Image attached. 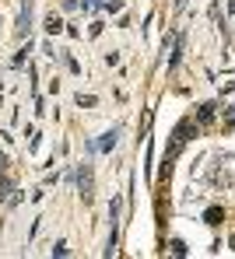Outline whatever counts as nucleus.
<instances>
[{
    "label": "nucleus",
    "instance_id": "1",
    "mask_svg": "<svg viewBox=\"0 0 235 259\" xmlns=\"http://www.w3.org/2000/svg\"><path fill=\"white\" fill-rule=\"evenodd\" d=\"M77 189H81V200H85V203H92V196H95V175H92V165H88V161L77 168Z\"/></svg>",
    "mask_w": 235,
    "mask_h": 259
},
{
    "label": "nucleus",
    "instance_id": "2",
    "mask_svg": "<svg viewBox=\"0 0 235 259\" xmlns=\"http://www.w3.org/2000/svg\"><path fill=\"white\" fill-rule=\"evenodd\" d=\"M116 137H120V130L112 126V130H109V133H105V137H102V144H98V147H102V151H109V147L116 144Z\"/></svg>",
    "mask_w": 235,
    "mask_h": 259
},
{
    "label": "nucleus",
    "instance_id": "3",
    "mask_svg": "<svg viewBox=\"0 0 235 259\" xmlns=\"http://www.w3.org/2000/svg\"><path fill=\"white\" fill-rule=\"evenodd\" d=\"M211 116H214V105H204V109H200V123H207Z\"/></svg>",
    "mask_w": 235,
    "mask_h": 259
},
{
    "label": "nucleus",
    "instance_id": "4",
    "mask_svg": "<svg viewBox=\"0 0 235 259\" xmlns=\"http://www.w3.org/2000/svg\"><path fill=\"white\" fill-rule=\"evenodd\" d=\"M46 28H49V32H60V28H63V25H60V18H56V14H53V18H49V21H46Z\"/></svg>",
    "mask_w": 235,
    "mask_h": 259
},
{
    "label": "nucleus",
    "instance_id": "5",
    "mask_svg": "<svg viewBox=\"0 0 235 259\" xmlns=\"http://www.w3.org/2000/svg\"><path fill=\"white\" fill-rule=\"evenodd\" d=\"M172 252H176V256H186V245H183V242L176 238V242H172Z\"/></svg>",
    "mask_w": 235,
    "mask_h": 259
},
{
    "label": "nucleus",
    "instance_id": "6",
    "mask_svg": "<svg viewBox=\"0 0 235 259\" xmlns=\"http://www.w3.org/2000/svg\"><path fill=\"white\" fill-rule=\"evenodd\" d=\"M218 217H221V210L214 207V210H207V224H218Z\"/></svg>",
    "mask_w": 235,
    "mask_h": 259
},
{
    "label": "nucleus",
    "instance_id": "7",
    "mask_svg": "<svg viewBox=\"0 0 235 259\" xmlns=\"http://www.w3.org/2000/svg\"><path fill=\"white\" fill-rule=\"evenodd\" d=\"M228 119H232V123H235V109H232V112H228Z\"/></svg>",
    "mask_w": 235,
    "mask_h": 259
}]
</instances>
